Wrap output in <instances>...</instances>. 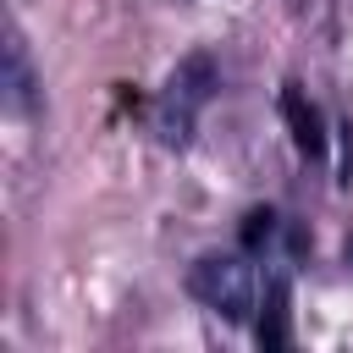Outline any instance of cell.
<instances>
[{"instance_id":"5","label":"cell","mask_w":353,"mask_h":353,"mask_svg":"<svg viewBox=\"0 0 353 353\" xmlns=\"http://www.w3.org/2000/svg\"><path fill=\"white\" fill-rule=\"evenodd\" d=\"M287 276H270V287L259 292V320H254V336L265 353H281L292 342V325H287Z\"/></svg>"},{"instance_id":"3","label":"cell","mask_w":353,"mask_h":353,"mask_svg":"<svg viewBox=\"0 0 353 353\" xmlns=\"http://www.w3.org/2000/svg\"><path fill=\"white\" fill-rule=\"evenodd\" d=\"M0 88H6V110L17 116H33L39 105V77H33V61H28V44L17 28H6V50H0Z\"/></svg>"},{"instance_id":"4","label":"cell","mask_w":353,"mask_h":353,"mask_svg":"<svg viewBox=\"0 0 353 353\" xmlns=\"http://www.w3.org/2000/svg\"><path fill=\"white\" fill-rule=\"evenodd\" d=\"M281 116H287V127H292V143H298L309 160H320V154H325V121H320V110L303 99L298 83L281 88Z\"/></svg>"},{"instance_id":"2","label":"cell","mask_w":353,"mask_h":353,"mask_svg":"<svg viewBox=\"0 0 353 353\" xmlns=\"http://www.w3.org/2000/svg\"><path fill=\"white\" fill-rule=\"evenodd\" d=\"M188 292L204 309H215L221 320H248V309H259V276L248 265V248L243 254H204L188 270Z\"/></svg>"},{"instance_id":"7","label":"cell","mask_w":353,"mask_h":353,"mask_svg":"<svg viewBox=\"0 0 353 353\" xmlns=\"http://www.w3.org/2000/svg\"><path fill=\"white\" fill-rule=\"evenodd\" d=\"M347 254H353V243H347Z\"/></svg>"},{"instance_id":"1","label":"cell","mask_w":353,"mask_h":353,"mask_svg":"<svg viewBox=\"0 0 353 353\" xmlns=\"http://www.w3.org/2000/svg\"><path fill=\"white\" fill-rule=\"evenodd\" d=\"M215 88H221V66H215L210 50H193V55H182V61L171 66L165 94H160V138H165L171 149H182V143L193 138V121H199V110L215 99Z\"/></svg>"},{"instance_id":"6","label":"cell","mask_w":353,"mask_h":353,"mask_svg":"<svg viewBox=\"0 0 353 353\" xmlns=\"http://www.w3.org/2000/svg\"><path fill=\"white\" fill-rule=\"evenodd\" d=\"M270 237H276V210H248V215H243V248L259 254Z\"/></svg>"}]
</instances>
